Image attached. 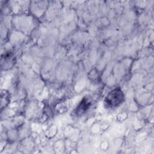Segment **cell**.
I'll return each instance as SVG.
<instances>
[{
  "label": "cell",
  "mask_w": 154,
  "mask_h": 154,
  "mask_svg": "<svg viewBox=\"0 0 154 154\" xmlns=\"http://www.w3.org/2000/svg\"><path fill=\"white\" fill-rule=\"evenodd\" d=\"M124 100V95L121 89L117 88L112 90L105 99V105L106 107L112 108L119 106Z\"/></svg>",
  "instance_id": "obj_1"
},
{
  "label": "cell",
  "mask_w": 154,
  "mask_h": 154,
  "mask_svg": "<svg viewBox=\"0 0 154 154\" xmlns=\"http://www.w3.org/2000/svg\"><path fill=\"white\" fill-rule=\"evenodd\" d=\"M90 101V100H89L88 98H85L82 100H81V103L79 104L75 110L76 115L79 116L85 112L90 106L91 103Z\"/></svg>",
  "instance_id": "obj_2"
}]
</instances>
